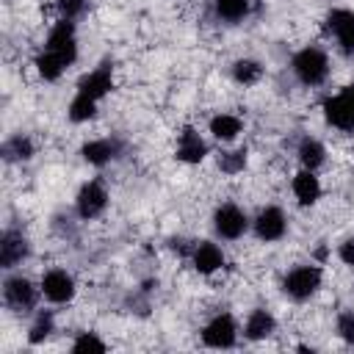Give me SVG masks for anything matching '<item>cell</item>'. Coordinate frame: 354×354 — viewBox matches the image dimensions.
Masks as SVG:
<instances>
[{"instance_id":"6da1fadb","label":"cell","mask_w":354,"mask_h":354,"mask_svg":"<svg viewBox=\"0 0 354 354\" xmlns=\"http://www.w3.org/2000/svg\"><path fill=\"white\" fill-rule=\"evenodd\" d=\"M290 69H293V77L307 86V88H315L321 86L326 77H329V55L321 50V47H301L293 58H290Z\"/></svg>"},{"instance_id":"7a4b0ae2","label":"cell","mask_w":354,"mask_h":354,"mask_svg":"<svg viewBox=\"0 0 354 354\" xmlns=\"http://www.w3.org/2000/svg\"><path fill=\"white\" fill-rule=\"evenodd\" d=\"M324 282V271L321 266L315 263H301V266H293L285 277H282V293L293 301H307L310 296L318 293Z\"/></svg>"},{"instance_id":"3957f363","label":"cell","mask_w":354,"mask_h":354,"mask_svg":"<svg viewBox=\"0 0 354 354\" xmlns=\"http://www.w3.org/2000/svg\"><path fill=\"white\" fill-rule=\"evenodd\" d=\"M44 53H50L55 61H61L66 69L77 61V30H75V19H66L61 17L50 33H47V41H44Z\"/></svg>"},{"instance_id":"277c9868","label":"cell","mask_w":354,"mask_h":354,"mask_svg":"<svg viewBox=\"0 0 354 354\" xmlns=\"http://www.w3.org/2000/svg\"><path fill=\"white\" fill-rule=\"evenodd\" d=\"M321 111H324V119L329 127H335L340 133H354V83H348L337 94L326 97Z\"/></svg>"},{"instance_id":"5b68a950","label":"cell","mask_w":354,"mask_h":354,"mask_svg":"<svg viewBox=\"0 0 354 354\" xmlns=\"http://www.w3.org/2000/svg\"><path fill=\"white\" fill-rule=\"evenodd\" d=\"M39 296H41V288H36L22 274H11L3 282V301L14 313H33L39 304Z\"/></svg>"},{"instance_id":"8992f818","label":"cell","mask_w":354,"mask_h":354,"mask_svg":"<svg viewBox=\"0 0 354 354\" xmlns=\"http://www.w3.org/2000/svg\"><path fill=\"white\" fill-rule=\"evenodd\" d=\"M213 230L218 238L224 241H238L246 230H249V216L241 205L235 202H221L216 210H213Z\"/></svg>"},{"instance_id":"52a82bcc","label":"cell","mask_w":354,"mask_h":354,"mask_svg":"<svg viewBox=\"0 0 354 354\" xmlns=\"http://www.w3.org/2000/svg\"><path fill=\"white\" fill-rule=\"evenodd\" d=\"M41 296L50 301V304H69L75 299V277L66 271V268H50L41 274Z\"/></svg>"},{"instance_id":"ba28073f","label":"cell","mask_w":354,"mask_h":354,"mask_svg":"<svg viewBox=\"0 0 354 354\" xmlns=\"http://www.w3.org/2000/svg\"><path fill=\"white\" fill-rule=\"evenodd\" d=\"M238 340V324L230 313H216L202 326V343L207 348H232Z\"/></svg>"},{"instance_id":"9c48e42d","label":"cell","mask_w":354,"mask_h":354,"mask_svg":"<svg viewBox=\"0 0 354 354\" xmlns=\"http://www.w3.org/2000/svg\"><path fill=\"white\" fill-rule=\"evenodd\" d=\"M108 207V188L100 180H88L80 185L77 196H75V210L83 221H91L97 216H102Z\"/></svg>"},{"instance_id":"30bf717a","label":"cell","mask_w":354,"mask_h":354,"mask_svg":"<svg viewBox=\"0 0 354 354\" xmlns=\"http://www.w3.org/2000/svg\"><path fill=\"white\" fill-rule=\"evenodd\" d=\"M252 227H254V235H257L263 243H277V241H282L285 232H288V216H285L282 207L268 205V207H263V210L254 216Z\"/></svg>"},{"instance_id":"8fae6325","label":"cell","mask_w":354,"mask_h":354,"mask_svg":"<svg viewBox=\"0 0 354 354\" xmlns=\"http://www.w3.org/2000/svg\"><path fill=\"white\" fill-rule=\"evenodd\" d=\"M326 28L335 36V44L343 55H354V11L351 8H335L326 17Z\"/></svg>"},{"instance_id":"7c38bea8","label":"cell","mask_w":354,"mask_h":354,"mask_svg":"<svg viewBox=\"0 0 354 354\" xmlns=\"http://www.w3.org/2000/svg\"><path fill=\"white\" fill-rule=\"evenodd\" d=\"M174 155H177L180 163H188V166L202 163L207 158V141L199 136L196 127L188 124V127H183L177 133V149H174Z\"/></svg>"},{"instance_id":"4fadbf2b","label":"cell","mask_w":354,"mask_h":354,"mask_svg":"<svg viewBox=\"0 0 354 354\" xmlns=\"http://www.w3.org/2000/svg\"><path fill=\"white\" fill-rule=\"evenodd\" d=\"M77 91L80 94H88L97 102L105 100L113 91V69H111V64H100L88 75H83L80 83H77Z\"/></svg>"},{"instance_id":"5bb4252c","label":"cell","mask_w":354,"mask_h":354,"mask_svg":"<svg viewBox=\"0 0 354 354\" xmlns=\"http://www.w3.org/2000/svg\"><path fill=\"white\" fill-rule=\"evenodd\" d=\"M28 252H30V243L19 230H6L3 232V238H0V266L6 271L17 268L28 257Z\"/></svg>"},{"instance_id":"9a60e30c","label":"cell","mask_w":354,"mask_h":354,"mask_svg":"<svg viewBox=\"0 0 354 354\" xmlns=\"http://www.w3.org/2000/svg\"><path fill=\"white\" fill-rule=\"evenodd\" d=\"M191 266H194L199 274H205V277L221 271V268H224V252H221V246L213 243V241H199V243H194V249H191Z\"/></svg>"},{"instance_id":"2e32d148","label":"cell","mask_w":354,"mask_h":354,"mask_svg":"<svg viewBox=\"0 0 354 354\" xmlns=\"http://www.w3.org/2000/svg\"><path fill=\"white\" fill-rule=\"evenodd\" d=\"M290 191H293V196H296V202H299L301 207H313V205L321 199V194H324L321 180H318L315 171H310V169L296 171V177L290 180Z\"/></svg>"},{"instance_id":"e0dca14e","label":"cell","mask_w":354,"mask_h":354,"mask_svg":"<svg viewBox=\"0 0 354 354\" xmlns=\"http://www.w3.org/2000/svg\"><path fill=\"white\" fill-rule=\"evenodd\" d=\"M274 329H277V318H274L268 310L257 307V310L249 313V318H246V324H243V337L252 340V343H257V340L271 337Z\"/></svg>"},{"instance_id":"ac0fdd59","label":"cell","mask_w":354,"mask_h":354,"mask_svg":"<svg viewBox=\"0 0 354 354\" xmlns=\"http://www.w3.org/2000/svg\"><path fill=\"white\" fill-rule=\"evenodd\" d=\"M116 152H119V147H116V141H111V138H91V141H86V144L80 147L83 160L91 163V166H97V169L108 166V163L116 158Z\"/></svg>"},{"instance_id":"d6986e66","label":"cell","mask_w":354,"mask_h":354,"mask_svg":"<svg viewBox=\"0 0 354 354\" xmlns=\"http://www.w3.org/2000/svg\"><path fill=\"white\" fill-rule=\"evenodd\" d=\"M207 127H210V136H213L216 141H224V144L235 141V138L243 133V122H241V116H235V113H216Z\"/></svg>"},{"instance_id":"ffe728a7","label":"cell","mask_w":354,"mask_h":354,"mask_svg":"<svg viewBox=\"0 0 354 354\" xmlns=\"http://www.w3.org/2000/svg\"><path fill=\"white\" fill-rule=\"evenodd\" d=\"M296 158H299L301 169L315 171V169H321V166H324V160H326V147H324L318 138L304 136V138L299 141V147H296Z\"/></svg>"},{"instance_id":"44dd1931","label":"cell","mask_w":354,"mask_h":354,"mask_svg":"<svg viewBox=\"0 0 354 354\" xmlns=\"http://www.w3.org/2000/svg\"><path fill=\"white\" fill-rule=\"evenodd\" d=\"M213 8H216V17L218 19L235 25V22H241V19L249 17L252 0H213Z\"/></svg>"},{"instance_id":"7402d4cb","label":"cell","mask_w":354,"mask_h":354,"mask_svg":"<svg viewBox=\"0 0 354 354\" xmlns=\"http://www.w3.org/2000/svg\"><path fill=\"white\" fill-rule=\"evenodd\" d=\"M97 100H91L88 94H80V91H75V97L69 100V108H66V116L75 122V124H83V122H88V119H94L97 116Z\"/></svg>"},{"instance_id":"603a6c76","label":"cell","mask_w":354,"mask_h":354,"mask_svg":"<svg viewBox=\"0 0 354 354\" xmlns=\"http://www.w3.org/2000/svg\"><path fill=\"white\" fill-rule=\"evenodd\" d=\"M53 332H55V318H53V313H50V310H39L36 318H33V324H30V329H28V343H30V346H41Z\"/></svg>"},{"instance_id":"cb8c5ba5","label":"cell","mask_w":354,"mask_h":354,"mask_svg":"<svg viewBox=\"0 0 354 354\" xmlns=\"http://www.w3.org/2000/svg\"><path fill=\"white\" fill-rule=\"evenodd\" d=\"M260 77H263L260 61H254V58H238V61L232 64V80H235L238 86H254Z\"/></svg>"},{"instance_id":"d4e9b609","label":"cell","mask_w":354,"mask_h":354,"mask_svg":"<svg viewBox=\"0 0 354 354\" xmlns=\"http://www.w3.org/2000/svg\"><path fill=\"white\" fill-rule=\"evenodd\" d=\"M3 158L6 160H14V163H22V160H30L33 158V141L22 133L11 136L6 144H3Z\"/></svg>"},{"instance_id":"484cf974","label":"cell","mask_w":354,"mask_h":354,"mask_svg":"<svg viewBox=\"0 0 354 354\" xmlns=\"http://www.w3.org/2000/svg\"><path fill=\"white\" fill-rule=\"evenodd\" d=\"M72 351H77V354H102V351H108V343L97 332H80L72 340Z\"/></svg>"},{"instance_id":"4316f807","label":"cell","mask_w":354,"mask_h":354,"mask_svg":"<svg viewBox=\"0 0 354 354\" xmlns=\"http://www.w3.org/2000/svg\"><path fill=\"white\" fill-rule=\"evenodd\" d=\"M218 169L224 174H241L246 169V149H230V152H221L218 158Z\"/></svg>"},{"instance_id":"83f0119b","label":"cell","mask_w":354,"mask_h":354,"mask_svg":"<svg viewBox=\"0 0 354 354\" xmlns=\"http://www.w3.org/2000/svg\"><path fill=\"white\" fill-rule=\"evenodd\" d=\"M335 332L340 335V340L354 346V310H343L335 321Z\"/></svg>"},{"instance_id":"f1b7e54d","label":"cell","mask_w":354,"mask_h":354,"mask_svg":"<svg viewBox=\"0 0 354 354\" xmlns=\"http://www.w3.org/2000/svg\"><path fill=\"white\" fill-rule=\"evenodd\" d=\"M58 11L66 19H77L86 11V0H58Z\"/></svg>"},{"instance_id":"f546056e","label":"cell","mask_w":354,"mask_h":354,"mask_svg":"<svg viewBox=\"0 0 354 354\" xmlns=\"http://www.w3.org/2000/svg\"><path fill=\"white\" fill-rule=\"evenodd\" d=\"M337 257H340L343 266L354 268V238H346V241L337 246Z\"/></svg>"}]
</instances>
